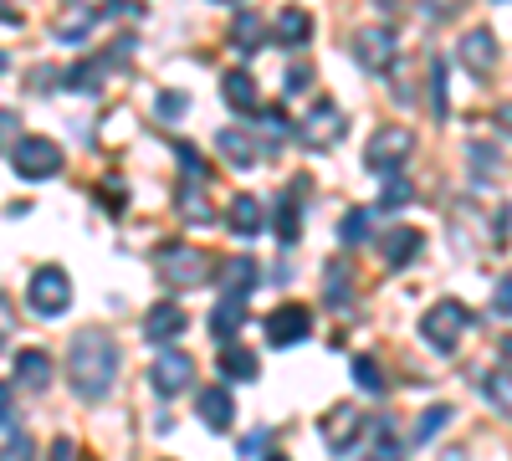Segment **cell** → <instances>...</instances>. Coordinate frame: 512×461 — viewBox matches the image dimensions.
<instances>
[{
	"instance_id": "obj_1",
	"label": "cell",
	"mask_w": 512,
	"mask_h": 461,
	"mask_svg": "<svg viewBox=\"0 0 512 461\" xmlns=\"http://www.w3.org/2000/svg\"><path fill=\"white\" fill-rule=\"evenodd\" d=\"M67 380L82 400H103L118 380V344H113V333L103 328H77L72 333V344H67Z\"/></svg>"
},
{
	"instance_id": "obj_2",
	"label": "cell",
	"mask_w": 512,
	"mask_h": 461,
	"mask_svg": "<svg viewBox=\"0 0 512 461\" xmlns=\"http://www.w3.org/2000/svg\"><path fill=\"white\" fill-rule=\"evenodd\" d=\"M154 267L169 287H205L210 282V257L200 246H185V241H164L154 251Z\"/></svg>"
},
{
	"instance_id": "obj_3",
	"label": "cell",
	"mask_w": 512,
	"mask_h": 461,
	"mask_svg": "<svg viewBox=\"0 0 512 461\" xmlns=\"http://www.w3.org/2000/svg\"><path fill=\"white\" fill-rule=\"evenodd\" d=\"M466 328H472V308L456 303V298H441L431 313L420 323V339L431 344L436 354H456V344L466 339Z\"/></svg>"
},
{
	"instance_id": "obj_4",
	"label": "cell",
	"mask_w": 512,
	"mask_h": 461,
	"mask_svg": "<svg viewBox=\"0 0 512 461\" xmlns=\"http://www.w3.org/2000/svg\"><path fill=\"white\" fill-rule=\"evenodd\" d=\"M415 154V134L405 129V123H390V129H374V139H369V149H364V164L374 175H400L405 170V159Z\"/></svg>"
},
{
	"instance_id": "obj_5",
	"label": "cell",
	"mask_w": 512,
	"mask_h": 461,
	"mask_svg": "<svg viewBox=\"0 0 512 461\" xmlns=\"http://www.w3.org/2000/svg\"><path fill=\"white\" fill-rule=\"evenodd\" d=\"M26 303L41 313V318H62L72 308V277L62 267H41L31 282H26Z\"/></svg>"
},
{
	"instance_id": "obj_6",
	"label": "cell",
	"mask_w": 512,
	"mask_h": 461,
	"mask_svg": "<svg viewBox=\"0 0 512 461\" xmlns=\"http://www.w3.org/2000/svg\"><path fill=\"white\" fill-rule=\"evenodd\" d=\"M11 164H16L21 180H52V175H62V144L31 134V139H21L11 149Z\"/></svg>"
},
{
	"instance_id": "obj_7",
	"label": "cell",
	"mask_w": 512,
	"mask_h": 461,
	"mask_svg": "<svg viewBox=\"0 0 512 461\" xmlns=\"http://www.w3.org/2000/svg\"><path fill=\"white\" fill-rule=\"evenodd\" d=\"M344 129H349L344 108H338L333 98H323V103H313V113L303 123H297V144L303 149H333L338 139H344Z\"/></svg>"
},
{
	"instance_id": "obj_8",
	"label": "cell",
	"mask_w": 512,
	"mask_h": 461,
	"mask_svg": "<svg viewBox=\"0 0 512 461\" xmlns=\"http://www.w3.org/2000/svg\"><path fill=\"white\" fill-rule=\"evenodd\" d=\"M349 52H354V62H359L364 72H390V62H395V52H400V41H395L390 26H364V31L349 36Z\"/></svg>"
},
{
	"instance_id": "obj_9",
	"label": "cell",
	"mask_w": 512,
	"mask_h": 461,
	"mask_svg": "<svg viewBox=\"0 0 512 461\" xmlns=\"http://www.w3.org/2000/svg\"><path fill=\"white\" fill-rule=\"evenodd\" d=\"M190 380H195V359L180 354V349H164V354L149 364V390L164 395V400H169V395H185Z\"/></svg>"
},
{
	"instance_id": "obj_10",
	"label": "cell",
	"mask_w": 512,
	"mask_h": 461,
	"mask_svg": "<svg viewBox=\"0 0 512 461\" xmlns=\"http://www.w3.org/2000/svg\"><path fill=\"white\" fill-rule=\"evenodd\" d=\"M267 344L272 349H292V344H303L308 333H313V313L303 303H282L277 313H267Z\"/></svg>"
},
{
	"instance_id": "obj_11",
	"label": "cell",
	"mask_w": 512,
	"mask_h": 461,
	"mask_svg": "<svg viewBox=\"0 0 512 461\" xmlns=\"http://www.w3.org/2000/svg\"><path fill=\"white\" fill-rule=\"evenodd\" d=\"M359 431H364V415H359V405H333L323 421H318V436H323V446L333 451V456H344L354 441H359Z\"/></svg>"
},
{
	"instance_id": "obj_12",
	"label": "cell",
	"mask_w": 512,
	"mask_h": 461,
	"mask_svg": "<svg viewBox=\"0 0 512 461\" xmlns=\"http://www.w3.org/2000/svg\"><path fill=\"white\" fill-rule=\"evenodd\" d=\"M303 190H308V180L297 175V180H292V190H287V195H277V200H272V211H267V221H272V231H277V241H282V246H297V231H303V216H297V205H303L297 195H303Z\"/></svg>"
},
{
	"instance_id": "obj_13",
	"label": "cell",
	"mask_w": 512,
	"mask_h": 461,
	"mask_svg": "<svg viewBox=\"0 0 512 461\" xmlns=\"http://www.w3.org/2000/svg\"><path fill=\"white\" fill-rule=\"evenodd\" d=\"M456 57H461L466 67H472L477 77H487V72L497 67V36H492L487 26H472V31L461 36V47H456Z\"/></svg>"
},
{
	"instance_id": "obj_14",
	"label": "cell",
	"mask_w": 512,
	"mask_h": 461,
	"mask_svg": "<svg viewBox=\"0 0 512 461\" xmlns=\"http://www.w3.org/2000/svg\"><path fill=\"white\" fill-rule=\"evenodd\" d=\"M185 308L180 303H154L149 313H144V339L149 344H169V339H180V333H185Z\"/></svg>"
},
{
	"instance_id": "obj_15",
	"label": "cell",
	"mask_w": 512,
	"mask_h": 461,
	"mask_svg": "<svg viewBox=\"0 0 512 461\" xmlns=\"http://www.w3.org/2000/svg\"><path fill=\"white\" fill-rule=\"evenodd\" d=\"M226 226H231L236 236H256V231L267 226V200H262V195H231Z\"/></svg>"
},
{
	"instance_id": "obj_16",
	"label": "cell",
	"mask_w": 512,
	"mask_h": 461,
	"mask_svg": "<svg viewBox=\"0 0 512 461\" xmlns=\"http://www.w3.org/2000/svg\"><path fill=\"white\" fill-rule=\"evenodd\" d=\"M420 246H425V236L415 226H395L390 236H379V257H384V267H410L420 257Z\"/></svg>"
},
{
	"instance_id": "obj_17",
	"label": "cell",
	"mask_w": 512,
	"mask_h": 461,
	"mask_svg": "<svg viewBox=\"0 0 512 461\" xmlns=\"http://www.w3.org/2000/svg\"><path fill=\"white\" fill-rule=\"evenodd\" d=\"M216 149H221L226 164H236V170H251V164H262V154L272 159V149H262V144H256L251 134H241V129H221Z\"/></svg>"
},
{
	"instance_id": "obj_18",
	"label": "cell",
	"mask_w": 512,
	"mask_h": 461,
	"mask_svg": "<svg viewBox=\"0 0 512 461\" xmlns=\"http://www.w3.org/2000/svg\"><path fill=\"white\" fill-rule=\"evenodd\" d=\"M200 421L210 426V431H231V421H236V400H231V390L226 385H210V390H200Z\"/></svg>"
},
{
	"instance_id": "obj_19",
	"label": "cell",
	"mask_w": 512,
	"mask_h": 461,
	"mask_svg": "<svg viewBox=\"0 0 512 461\" xmlns=\"http://www.w3.org/2000/svg\"><path fill=\"white\" fill-rule=\"evenodd\" d=\"M221 98H226V108H236V113H256V77H251L246 67H231V72L221 77Z\"/></svg>"
},
{
	"instance_id": "obj_20",
	"label": "cell",
	"mask_w": 512,
	"mask_h": 461,
	"mask_svg": "<svg viewBox=\"0 0 512 461\" xmlns=\"http://www.w3.org/2000/svg\"><path fill=\"white\" fill-rule=\"evenodd\" d=\"M349 298H354V272H349L344 257H333L323 267V303L328 308H349Z\"/></svg>"
},
{
	"instance_id": "obj_21",
	"label": "cell",
	"mask_w": 512,
	"mask_h": 461,
	"mask_svg": "<svg viewBox=\"0 0 512 461\" xmlns=\"http://www.w3.org/2000/svg\"><path fill=\"white\" fill-rule=\"evenodd\" d=\"M272 31H277V41H282V47H303V41L313 36V16H308L303 6H282Z\"/></svg>"
},
{
	"instance_id": "obj_22",
	"label": "cell",
	"mask_w": 512,
	"mask_h": 461,
	"mask_svg": "<svg viewBox=\"0 0 512 461\" xmlns=\"http://www.w3.org/2000/svg\"><path fill=\"white\" fill-rule=\"evenodd\" d=\"M256 277H262V267H256L251 257H231L221 267V287H226V298H246V292L256 287Z\"/></svg>"
},
{
	"instance_id": "obj_23",
	"label": "cell",
	"mask_w": 512,
	"mask_h": 461,
	"mask_svg": "<svg viewBox=\"0 0 512 461\" xmlns=\"http://www.w3.org/2000/svg\"><path fill=\"white\" fill-rule=\"evenodd\" d=\"M16 380H21L26 390H47V385H52V354L26 349V354L16 359Z\"/></svg>"
},
{
	"instance_id": "obj_24",
	"label": "cell",
	"mask_w": 512,
	"mask_h": 461,
	"mask_svg": "<svg viewBox=\"0 0 512 461\" xmlns=\"http://www.w3.org/2000/svg\"><path fill=\"white\" fill-rule=\"evenodd\" d=\"M241 323H246V298H221V303H216V313H210V333H216L221 344H226V339H236Z\"/></svg>"
},
{
	"instance_id": "obj_25",
	"label": "cell",
	"mask_w": 512,
	"mask_h": 461,
	"mask_svg": "<svg viewBox=\"0 0 512 461\" xmlns=\"http://www.w3.org/2000/svg\"><path fill=\"white\" fill-rule=\"evenodd\" d=\"M103 77H108V57H88V62H77L72 72H62V82L72 93H98Z\"/></svg>"
},
{
	"instance_id": "obj_26",
	"label": "cell",
	"mask_w": 512,
	"mask_h": 461,
	"mask_svg": "<svg viewBox=\"0 0 512 461\" xmlns=\"http://www.w3.org/2000/svg\"><path fill=\"white\" fill-rule=\"evenodd\" d=\"M262 31H267V21H262V16H256V11H241V16H236V26H231L236 52H256V47H262Z\"/></svg>"
},
{
	"instance_id": "obj_27",
	"label": "cell",
	"mask_w": 512,
	"mask_h": 461,
	"mask_svg": "<svg viewBox=\"0 0 512 461\" xmlns=\"http://www.w3.org/2000/svg\"><path fill=\"white\" fill-rule=\"evenodd\" d=\"M221 380H256V354L251 349H221Z\"/></svg>"
},
{
	"instance_id": "obj_28",
	"label": "cell",
	"mask_w": 512,
	"mask_h": 461,
	"mask_svg": "<svg viewBox=\"0 0 512 461\" xmlns=\"http://www.w3.org/2000/svg\"><path fill=\"white\" fill-rule=\"evenodd\" d=\"M180 216L190 221V226H210L216 221V211L205 205V195H200V185H190V190H180Z\"/></svg>"
},
{
	"instance_id": "obj_29",
	"label": "cell",
	"mask_w": 512,
	"mask_h": 461,
	"mask_svg": "<svg viewBox=\"0 0 512 461\" xmlns=\"http://www.w3.org/2000/svg\"><path fill=\"white\" fill-rule=\"evenodd\" d=\"M451 405H436V410H425L420 421H415V446H425V441H436V431H446L451 426Z\"/></svg>"
},
{
	"instance_id": "obj_30",
	"label": "cell",
	"mask_w": 512,
	"mask_h": 461,
	"mask_svg": "<svg viewBox=\"0 0 512 461\" xmlns=\"http://www.w3.org/2000/svg\"><path fill=\"white\" fill-rule=\"evenodd\" d=\"M354 380H359V390H369V395H379V390H384V374H379V364H374L369 354H359V359H354Z\"/></svg>"
},
{
	"instance_id": "obj_31",
	"label": "cell",
	"mask_w": 512,
	"mask_h": 461,
	"mask_svg": "<svg viewBox=\"0 0 512 461\" xmlns=\"http://www.w3.org/2000/svg\"><path fill=\"white\" fill-rule=\"evenodd\" d=\"M338 236H344L349 246H364V236H369V211H349L344 226H338Z\"/></svg>"
},
{
	"instance_id": "obj_32",
	"label": "cell",
	"mask_w": 512,
	"mask_h": 461,
	"mask_svg": "<svg viewBox=\"0 0 512 461\" xmlns=\"http://www.w3.org/2000/svg\"><path fill=\"white\" fill-rule=\"evenodd\" d=\"M379 205H384V211H400V205H410V185H405L400 175H390V180H384V195H379Z\"/></svg>"
},
{
	"instance_id": "obj_33",
	"label": "cell",
	"mask_w": 512,
	"mask_h": 461,
	"mask_svg": "<svg viewBox=\"0 0 512 461\" xmlns=\"http://www.w3.org/2000/svg\"><path fill=\"white\" fill-rule=\"evenodd\" d=\"M154 113H159L164 123H180V113H190V98H185V93H164V98L154 103Z\"/></svg>"
},
{
	"instance_id": "obj_34",
	"label": "cell",
	"mask_w": 512,
	"mask_h": 461,
	"mask_svg": "<svg viewBox=\"0 0 512 461\" xmlns=\"http://www.w3.org/2000/svg\"><path fill=\"white\" fill-rule=\"evenodd\" d=\"M482 390L502 405V410H512V374H487V380H482Z\"/></svg>"
},
{
	"instance_id": "obj_35",
	"label": "cell",
	"mask_w": 512,
	"mask_h": 461,
	"mask_svg": "<svg viewBox=\"0 0 512 461\" xmlns=\"http://www.w3.org/2000/svg\"><path fill=\"white\" fill-rule=\"evenodd\" d=\"M466 159L477 164V175H482V180L497 175V149H492V144H472V154H466Z\"/></svg>"
},
{
	"instance_id": "obj_36",
	"label": "cell",
	"mask_w": 512,
	"mask_h": 461,
	"mask_svg": "<svg viewBox=\"0 0 512 461\" xmlns=\"http://www.w3.org/2000/svg\"><path fill=\"white\" fill-rule=\"evenodd\" d=\"M461 6H466V0H420L425 21H451V16H456Z\"/></svg>"
},
{
	"instance_id": "obj_37",
	"label": "cell",
	"mask_w": 512,
	"mask_h": 461,
	"mask_svg": "<svg viewBox=\"0 0 512 461\" xmlns=\"http://www.w3.org/2000/svg\"><path fill=\"white\" fill-rule=\"evenodd\" d=\"M0 461H36V446H31V436H11L6 446H0Z\"/></svg>"
},
{
	"instance_id": "obj_38",
	"label": "cell",
	"mask_w": 512,
	"mask_h": 461,
	"mask_svg": "<svg viewBox=\"0 0 512 461\" xmlns=\"http://www.w3.org/2000/svg\"><path fill=\"white\" fill-rule=\"evenodd\" d=\"M431 93H436V118H446V67H441V57H431Z\"/></svg>"
},
{
	"instance_id": "obj_39",
	"label": "cell",
	"mask_w": 512,
	"mask_h": 461,
	"mask_svg": "<svg viewBox=\"0 0 512 461\" xmlns=\"http://www.w3.org/2000/svg\"><path fill=\"white\" fill-rule=\"evenodd\" d=\"M16 129H21V118L6 108V113H0V154H11V149L21 144V139H16Z\"/></svg>"
},
{
	"instance_id": "obj_40",
	"label": "cell",
	"mask_w": 512,
	"mask_h": 461,
	"mask_svg": "<svg viewBox=\"0 0 512 461\" xmlns=\"http://www.w3.org/2000/svg\"><path fill=\"white\" fill-rule=\"evenodd\" d=\"M175 154H180V164L190 170V180L200 185V180H205V159H200V149H190V144H175Z\"/></svg>"
},
{
	"instance_id": "obj_41",
	"label": "cell",
	"mask_w": 512,
	"mask_h": 461,
	"mask_svg": "<svg viewBox=\"0 0 512 461\" xmlns=\"http://www.w3.org/2000/svg\"><path fill=\"white\" fill-rule=\"evenodd\" d=\"M256 123H262V129H267L272 139H282V134H287V113H282V108H262V113H256Z\"/></svg>"
},
{
	"instance_id": "obj_42",
	"label": "cell",
	"mask_w": 512,
	"mask_h": 461,
	"mask_svg": "<svg viewBox=\"0 0 512 461\" xmlns=\"http://www.w3.org/2000/svg\"><path fill=\"white\" fill-rule=\"evenodd\" d=\"M492 308H497L502 318H512V277H502V282H497V292H492Z\"/></svg>"
},
{
	"instance_id": "obj_43",
	"label": "cell",
	"mask_w": 512,
	"mask_h": 461,
	"mask_svg": "<svg viewBox=\"0 0 512 461\" xmlns=\"http://www.w3.org/2000/svg\"><path fill=\"white\" fill-rule=\"evenodd\" d=\"M369 461H405V456H400V446H395V436H390V431H384V441H379V451H374V456H369Z\"/></svg>"
},
{
	"instance_id": "obj_44",
	"label": "cell",
	"mask_w": 512,
	"mask_h": 461,
	"mask_svg": "<svg viewBox=\"0 0 512 461\" xmlns=\"http://www.w3.org/2000/svg\"><path fill=\"white\" fill-rule=\"evenodd\" d=\"M308 82H313V72H308V67H287V93H303Z\"/></svg>"
},
{
	"instance_id": "obj_45",
	"label": "cell",
	"mask_w": 512,
	"mask_h": 461,
	"mask_svg": "<svg viewBox=\"0 0 512 461\" xmlns=\"http://www.w3.org/2000/svg\"><path fill=\"white\" fill-rule=\"evenodd\" d=\"M0 21H6V26H21L26 16H21V6H16V0H0Z\"/></svg>"
},
{
	"instance_id": "obj_46",
	"label": "cell",
	"mask_w": 512,
	"mask_h": 461,
	"mask_svg": "<svg viewBox=\"0 0 512 461\" xmlns=\"http://www.w3.org/2000/svg\"><path fill=\"white\" fill-rule=\"evenodd\" d=\"M11 400H16V390H11L6 380H0V426H6V421H11Z\"/></svg>"
},
{
	"instance_id": "obj_47",
	"label": "cell",
	"mask_w": 512,
	"mask_h": 461,
	"mask_svg": "<svg viewBox=\"0 0 512 461\" xmlns=\"http://www.w3.org/2000/svg\"><path fill=\"white\" fill-rule=\"evenodd\" d=\"M262 446H267V431H251V436L241 441V451H246V456H262Z\"/></svg>"
},
{
	"instance_id": "obj_48",
	"label": "cell",
	"mask_w": 512,
	"mask_h": 461,
	"mask_svg": "<svg viewBox=\"0 0 512 461\" xmlns=\"http://www.w3.org/2000/svg\"><path fill=\"white\" fill-rule=\"evenodd\" d=\"M77 451H72V441H52V461H72Z\"/></svg>"
},
{
	"instance_id": "obj_49",
	"label": "cell",
	"mask_w": 512,
	"mask_h": 461,
	"mask_svg": "<svg viewBox=\"0 0 512 461\" xmlns=\"http://www.w3.org/2000/svg\"><path fill=\"white\" fill-rule=\"evenodd\" d=\"M497 118H502V129L512 134V103H502V108H497Z\"/></svg>"
},
{
	"instance_id": "obj_50",
	"label": "cell",
	"mask_w": 512,
	"mask_h": 461,
	"mask_svg": "<svg viewBox=\"0 0 512 461\" xmlns=\"http://www.w3.org/2000/svg\"><path fill=\"white\" fill-rule=\"evenodd\" d=\"M502 359H507V374H512V333L502 339Z\"/></svg>"
},
{
	"instance_id": "obj_51",
	"label": "cell",
	"mask_w": 512,
	"mask_h": 461,
	"mask_svg": "<svg viewBox=\"0 0 512 461\" xmlns=\"http://www.w3.org/2000/svg\"><path fill=\"white\" fill-rule=\"evenodd\" d=\"M267 461H287V456H267Z\"/></svg>"
},
{
	"instance_id": "obj_52",
	"label": "cell",
	"mask_w": 512,
	"mask_h": 461,
	"mask_svg": "<svg viewBox=\"0 0 512 461\" xmlns=\"http://www.w3.org/2000/svg\"><path fill=\"white\" fill-rule=\"evenodd\" d=\"M0 67H6V52H0Z\"/></svg>"
}]
</instances>
